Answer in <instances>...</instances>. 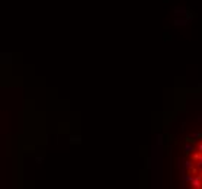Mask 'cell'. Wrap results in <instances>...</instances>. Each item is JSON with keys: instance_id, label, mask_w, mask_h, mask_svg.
Wrapping results in <instances>:
<instances>
[{"instance_id": "1", "label": "cell", "mask_w": 202, "mask_h": 189, "mask_svg": "<svg viewBox=\"0 0 202 189\" xmlns=\"http://www.w3.org/2000/svg\"><path fill=\"white\" fill-rule=\"evenodd\" d=\"M191 185H192V189H202V175L198 173L196 176H193Z\"/></svg>"}]
</instances>
